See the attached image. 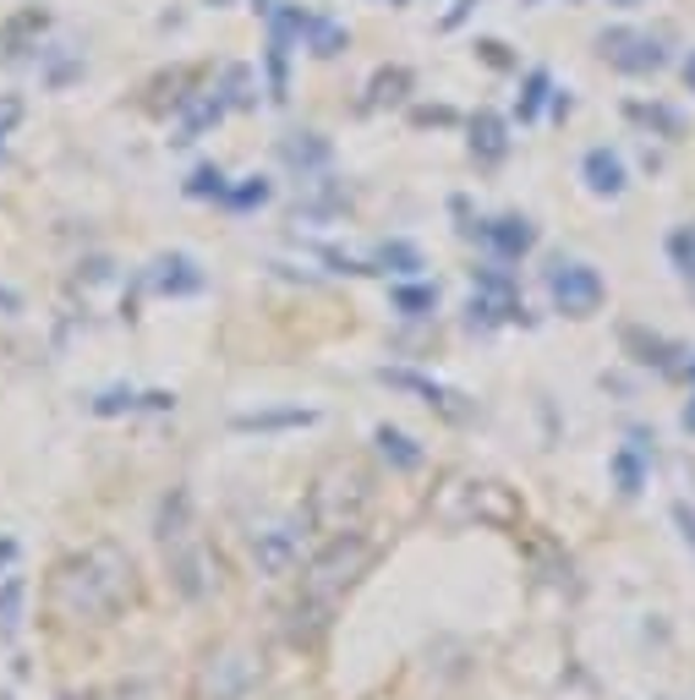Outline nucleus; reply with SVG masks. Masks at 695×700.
I'll return each mask as SVG.
<instances>
[{"label": "nucleus", "instance_id": "6ab92c4d", "mask_svg": "<svg viewBox=\"0 0 695 700\" xmlns=\"http://www.w3.org/2000/svg\"><path fill=\"white\" fill-rule=\"evenodd\" d=\"M608 6H619V11H635V6H646V0H608Z\"/></svg>", "mask_w": 695, "mask_h": 700}, {"label": "nucleus", "instance_id": "9b49d317", "mask_svg": "<svg viewBox=\"0 0 695 700\" xmlns=\"http://www.w3.org/2000/svg\"><path fill=\"white\" fill-rule=\"evenodd\" d=\"M384 263H400L395 274H417L421 252H417V247H406V241H389V247H384Z\"/></svg>", "mask_w": 695, "mask_h": 700}, {"label": "nucleus", "instance_id": "1a4fd4ad", "mask_svg": "<svg viewBox=\"0 0 695 700\" xmlns=\"http://www.w3.org/2000/svg\"><path fill=\"white\" fill-rule=\"evenodd\" d=\"M378 443H384V454H395L406 471H411V465H421V449H411V438H406V432H395V427H378Z\"/></svg>", "mask_w": 695, "mask_h": 700}, {"label": "nucleus", "instance_id": "7ed1b4c3", "mask_svg": "<svg viewBox=\"0 0 695 700\" xmlns=\"http://www.w3.org/2000/svg\"><path fill=\"white\" fill-rule=\"evenodd\" d=\"M580 175H586V186H591L597 197H619V192L630 186V170H624V153H619V148H586Z\"/></svg>", "mask_w": 695, "mask_h": 700}, {"label": "nucleus", "instance_id": "f257e3e1", "mask_svg": "<svg viewBox=\"0 0 695 700\" xmlns=\"http://www.w3.org/2000/svg\"><path fill=\"white\" fill-rule=\"evenodd\" d=\"M597 50H602L619 72H630V77H646V72H657V66L669 61L663 39H657V33H641V28H602V33H597Z\"/></svg>", "mask_w": 695, "mask_h": 700}, {"label": "nucleus", "instance_id": "4be33fe9", "mask_svg": "<svg viewBox=\"0 0 695 700\" xmlns=\"http://www.w3.org/2000/svg\"><path fill=\"white\" fill-rule=\"evenodd\" d=\"M378 6H406V0H378Z\"/></svg>", "mask_w": 695, "mask_h": 700}, {"label": "nucleus", "instance_id": "0eeeda50", "mask_svg": "<svg viewBox=\"0 0 695 700\" xmlns=\"http://www.w3.org/2000/svg\"><path fill=\"white\" fill-rule=\"evenodd\" d=\"M554 94V83H548V72L543 66H532L526 72V94H521V121H532L537 110H543V99Z\"/></svg>", "mask_w": 695, "mask_h": 700}, {"label": "nucleus", "instance_id": "f8f14e48", "mask_svg": "<svg viewBox=\"0 0 695 700\" xmlns=\"http://www.w3.org/2000/svg\"><path fill=\"white\" fill-rule=\"evenodd\" d=\"M264 197H269V181H264V175H247V186H236V192H231V203H236V208H253V203H264Z\"/></svg>", "mask_w": 695, "mask_h": 700}, {"label": "nucleus", "instance_id": "412c9836", "mask_svg": "<svg viewBox=\"0 0 695 700\" xmlns=\"http://www.w3.org/2000/svg\"><path fill=\"white\" fill-rule=\"evenodd\" d=\"M258 11H275V6H269V0H258Z\"/></svg>", "mask_w": 695, "mask_h": 700}, {"label": "nucleus", "instance_id": "f3484780", "mask_svg": "<svg viewBox=\"0 0 695 700\" xmlns=\"http://www.w3.org/2000/svg\"><path fill=\"white\" fill-rule=\"evenodd\" d=\"M0 306H6V312H17V306H22V301H17V295H11V290H0Z\"/></svg>", "mask_w": 695, "mask_h": 700}, {"label": "nucleus", "instance_id": "2eb2a0df", "mask_svg": "<svg viewBox=\"0 0 695 700\" xmlns=\"http://www.w3.org/2000/svg\"><path fill=\"white\" fill-rule=\"evenodd\" d=\"M301 421H312L307 411H285V417H242V427L253 432V427H301Z\"/></svg>", "mask_w": 695, "mask_h": 700}, {"label": "nucleus", "instance_id": "423d86ee", "mask_svg": "<svg viewBox=\"0 0 695 700\" xmlns=\"http://www.w3.org/2000/svg\"><path fill=\"white\" fill-rule=\"evenodd\" d=\"M471 132H477V142H471V148H482V159H504V148H510V138H504V121H499L493 110H482Z\"/></svg>", "mask_w": 695, "mask_h": 700}, {"label": "nucleus", "instance_id": "5701e85b", "mask_svg": "<svg viewBox=\"0 0 695 700\" xmlns=\"http://www.w3.org/2000/svg\"><path fill=\"white\" fill-rule=\"evenodd\" d=\"M214 6H225V0H214Z\"/></svg>", "mask_w": 695, "mask_h": 700}, {"label": "nucleus", "instance_id": "6e6552de", "mask_svg": "<svg viewBox=\"0 0 695 700\" xmlns=\"http://www.w3.org/2000/svg\"><path fill=\"white\" fill-rule=\"evenodd\" d=\"M159 269H164V274H159V290H197V284H203V274H186L192 258H164Z\"/></svg>", "mask_w": 695, "mask_h": 700}, {"label": "nucleus", "instance_id": "f03ea898", "mask_svg": "<svg viewBox=\"0 0 695 700\" xmlns=\"http://www.w3.org/2000/svg\"><path fill=\"white\" fill-rule=\"evenodd\" d=\"M602 295H608V284H602V274H597L591 263H558L554 269L558 312H569V317H591V312L602 306Z\"/></svg>", "mask_w": 695, "mask_h": 700}, {"label": "nucleus", "instance_id": "ddd939ff", "mask_svg": "<svg viewBox=\"0 0 695 700\" xmlns=\"http://www.w3.org/2000/svg\"><path fill=\"white\" fill-rule=\"evenodd\" d=\"M395 301H400V306H406L411 317H421V312H427V306L438 301V290H411V284H406V290H395Z\"/></svg>", "mask_w": 695, "mask_h": 700}, {"label": "nucleus", "instance_id": "4468645a", "mask_svg": "<svg viewBox=\"0 0 695 700\" xmlns=\"http://www.w3.org/2000/svg\"><path fill=\"white\" fill-rule=\"evenodd\" d=\"M613 471H619L624 493H635V487H641V460H635V454H613Z\"/></svg>", "mask_w": 695, "mask_h": 700}, {"label": "nucleus", "instance_id": "dca6fc26", "mask_svg": "<svg viewBox=\"0 0 695 700\" xmlns=\"http://www.w3.org/2000/svg\"><path fill=\"white\" fill-rule=\"evenodd\" d=\"M192 192H197V197H209V192H225V175H220V170H197V175H192Z\"/></svg>", "mask_w": 695, "mask_h": 700}, {"label": "nucleus", "instance_id": "39448f33", "mask_svg": "<svg viewBox=\"0 0 695 700\" xmlns=\"http://www.w3.org/2000/svg\"><path fill=\"white\" fill-rule=\"evenodd\" d=\"M351 44V33L340 28V22H329V17H307V50L312 55H340Z\"/></svg>", "mask_w": 695, "mask_h": 700}, {"label": "nucleus", "instance_id": "393cba45", "mask_svg": "<svg viewBox=\"0 0 695 700\" xmlns=\"http://www.w3.org/2000/svg\"><path fill=\"white\" fill-rule=\"evenodd\" d=\"M691 378H695V367H691Z\"/></svg>", "mask_w": 695, "mask_h": 700}, {"label": "nucleus", "instance_id": "aec40b11", "mask_svg": "<svg viewBox=\"0 0 695 700\" xmlns=\"http://www.w3.org/2000/svg\"><path fill=\"white\" fill-rule=\"evenodd\" d=\"M685 427H691V432H695V400H691V406H685Z\"/></svg>", "mask_w": 695, "mask_h": 700}, {"label": "nucleus", "instance_id": "b1692460", "mask_svg": "<svg viewBox=\"0 0 695 700\" xmlns=\"http://www.w3.org/2000/svg\"><path fill=\"white\" fill-rule=\"evenodd\" d=\"M569 6H580V0H569Z\"/></svg>", "mask_w": 695, "mask_h": 700}, {"label": "nucleus", "instance_id": "20e7f679", "mask_svg": "<svg viewBox=\"0 0 695 700\" xmlns=\"http://www.w3.org/2000/svg\"><path fill=\"white\" fill-rule=\"evenodd\" d=\"M482 236H488L504 258H521V252H532V241H537V230H532L526 219H493V225H482Z\"/></svg>", "mask_w": 695, "mask_h": 700}, {"label": "nucleus", "instance_id": "9d476101", "mask_svg": "<svg viewBox=\"0 0 695 700\" xmlns=\"http://www.w3.org/2000/svg\"><path fill=\"white\" fill-rule=\"evenodd\" d=\"M669 252H674L680 274H695V230H674L669 236Z\"/></svg>", "mask_w": 695, "mask_h": 700}, {"label": "nucleus", "instance_id": "a211bd4d", "mask_svg": "<svg viewBox=\"0 0 695 700\" xmlns=\"http://www.w3.org/2000/svg\"><path fill=\"white\" fill-rule=\"evenodd\" d=\"M685 83H691V94H695V50H691V61H685Z\"/></svg>", "mask_w": 695, "mask_h": 700}]
</instances>
